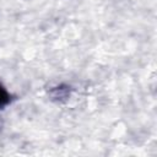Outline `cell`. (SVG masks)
I'll list each match as a JSON object with an SVG mask.
<instances>
[{"mask_svg":"<svg viewBox=\"0 0 157 157\" xmlns=\"http://www.w3.org/2000/svg\"><path fill=\"white\" fill-rule=\"evenodd\" d=\"M10 103V93L5 90V87L0 83V109Z\"/></svg>","mask_w":157,"mask_h":157,"instance_id":"1","label":"cell"}]
</instances>
